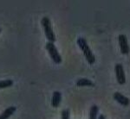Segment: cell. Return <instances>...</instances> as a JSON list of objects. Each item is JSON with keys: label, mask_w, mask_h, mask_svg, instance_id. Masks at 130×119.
Segmentation results:
<instances>
[{"label": "cell", "mask_w": 130, "mask_h": 119, "mask_svg": "<svg viewBox=\"0 0 130 119\" xmlns=\"http://www.w3.org/2000/svg\"><path fill=\"white\" fill-rule=\"evenodd\" d=\"M76 41H77V45L79 46L80 49L83 52V55H84L88 63L90 65L95 63V55H94L93 52H92L91 49H90V47H89V44H88L86 39L83 38V37H79Z\"/></svg>", "instance_id": "6da1fadb"}, {"label": "cell", "mask_w": 130, "mask_h": 119, "mask_svg": "<svg viewBox=\"0 0 130 119\" xmlns=\"http://www.w3.org/2000/svg\"><path fill=\"white\" fill-rule=\"evenodd\" d=\"M41 22H42V26H43V30H44V34H45L46 38L48 40V41L54 43L56 41V35L54 34L53 29H52L50 19L49 17H47V16H44V17L42 18Z\"/></svg>", "instance_id": "7a4b0ae2"}, {"label": "cell", "mask_w": 130, "mask_h": 119, "mask_svg": "<svg viewBox=\"0 0 130 119\" xmlns=\"http://www.w3.org/2000/svg\"><path fill=\"white\" fill-rule=\"evenodd\" d=\"M45 47H46V50L48 51L49 55L51 58V60L54 61V63L56 64H60L62 62V56L60 55L59 52H58L57 49H56V45L54 44L53 42H49L48 41L45 45Z\"/></svg>", "instance_id": "3957f363"}, {"label": "cell", "mask_w": 130, "mask_h": 119, "mask_svg": "<svg viewBox=\"0 0 130 119\" xmlns=\"http://www.w3.org/2000/svg\"><path fill=\"white\" fill-rule=\"evenodd\" d=\"M118 41L119 46H120L121 53L122 55H128L130 52V47L128 45V41H127V36L124 34H121L118 36Z\"/></svg>", "instance_id": "277c9868"}, {"label": "cell", "mask_w": 130, "mask_h": 119, "mask_svg": "<svg viewBox=\"0 0 130 119\" xmlns=\"http://www.w3.org/2000/svg\"><path fill=\"white\" fill-rule=\"evenodd\" d=\"M115 76H116V80L118 84L124 85L126 83V75L124 73V69H123V66L120 63L116 64L115 66Z\"/></svg>", "instance_id": "5b68a950"}, {"label": "cell", "mask_w": 130, "mask_h": 119, "mask_svg": "<svg viewBox=\"0 0 130 119\" xmlns=\"http://www.w3.org/2000/svg\"><path fill=\"white\" fill-rule=\"evenodd\" d=\"M113 98H114V99L115 101L118 102V103L122 106H127L130 104V100L128 98H127L126 96L121 94L119 91L115 92L114 95H113Z\"/></svg>", "instance_id": "8992f818"}, {"label": "cell", "mask_w": 130, "mask_h": 119, "mask_svg": "<svg viewBox=\"0 0 130 119\" xmlns=\"http://www.w3.org/2000/svg\"><path fill=\"white\" fill-rule=\"evenodd\" d=\"M17 108L15 106H10L0 114V119H9L16 112Z\"/></svg>", "instance_id": "52a82bcc"}, {"label": "cell", "mask_w": 130, "mask_h": 119, "mask_svg": "<svg viewBox=\"0 0 130 119\" xmlns=\"http://www.w3.org/2000/svg\"><path fill=\"white\" fill-rule=\"evenodd\" d=\"M61 101H62V93L58 91H56L53 92L52 95V100H51V104L54 108H57L60 105Z\"/></svg>", "instance_id": "ba28073f"}, {"label": "cell", "mask_w": 130, "mask_h": 119, "mask_svg": "<svg viewBox=\"0 0 130 119\" xmlns=\"http://www.w3.org/2000/svg\"><path fill=\"white\" fill-rule=\"evenodd\" d=\"M75 85L79 87H83V86H94V83L92 82L91 80L85 78H82L79 79L78 80L76 81Z\"/></svg>", "instance_id": "9c48e42d"}, {"label": "cell", "mask_w": 130, "mask_h": 119, "mask_svg": "<svg viewBox=\"0 0 130 119\" xmlns=\"http://www.w3.org/2000/svg\"><path fill=\"white\" fill-rule=\"evenodd\" d=\"M98 114H99V107L95 104L91 106L89 110V119H97Z\"/></svg>", "instance_id": "30bf717a"}, {"label": "cell", "mask_w": 130, "mask_h": 119, "mask_svg": "<svg viewBox=\"0 0 130 119\" xmlns=\"http://www.w3.org/2000/svg\"><path fill=\"white\" fill-rule=\"evenodd\" d=\"M14 84L13 80L11 79H5V80H0V89H5L7 87L12 86Z\"/></svg>", "instance_id": "8fae6325"}, {"label": "cell", "mask_w": 130, "mask_h": 119, "mask_svg": "<svg viewBox=\"0 0 130 119\" xmlns=\"http://www.w3.org/2000/svg\"><path fill=\"white\" fill-rule=\"evenodd\" d=\"M61 116H62V119H70V110L65 109L62 111L61 113Z\"/></svg>", "instance_id": "7c38bea8"}, {"label": "cell", "mask_w": 130, "mask_h": 119, "mask_svg": "<svg viewBox=\"0 0 130 119\" xmlns=\"http://www.w3.org/2000/svg\"><path fill=\"white\" fill-rule=\"evenodd\" d=\"M97 119H106V116H104V115L101 114V115H99V116H98Z\"/></svg>", "instance_id": "4fadbf2b"}, {"label": "cell", "mask_w": 130, "mask_h": 119, "mask_svg": "<svg viewBox=\"0 0 130 119\" xmlns=\"http://www.w3.org/2000/svg\"><path fill=\"white\" fill-rule=\"evenodd\" d=\"M1 31H2V29H1V27H0V33H1Z\"/></svg>", "instance_id": "5bb4252c"}]
</instances>
